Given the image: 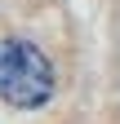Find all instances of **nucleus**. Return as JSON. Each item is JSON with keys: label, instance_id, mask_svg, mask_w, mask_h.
<instances>
[{"label": "nucleus", "instance_id": "obj_1", "mask_svg": "<svg viewBox=\"0 0 120 124\" xmlns=\"http://www.w3.org/2000/svg\"><path fill=\"white\" fill-rule=\"evenodd\" d=\"M53 98V67L31 40H0V102L18 111H40Z\"/></svg>", "mask_w": 120, "mask_h": 124}]
</instances>
